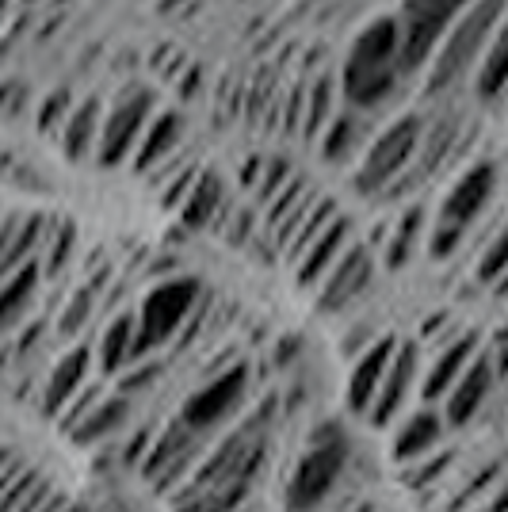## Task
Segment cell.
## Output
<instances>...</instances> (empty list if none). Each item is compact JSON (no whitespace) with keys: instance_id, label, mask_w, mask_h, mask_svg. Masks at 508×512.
I'll list each match as a JSON object with an SVG mask.
<instances>
[{"instance_id":"cell-1","label":"cell","mask_w":508,"mask_h":512,"mask_svg":"<svg viewBox=\"0 0 508 512\" xmlns=\"http://www.w3.org/2000/svg\"><path fill=\"white\" fill-rule=\"evenodd\" d=\"M352 463V444L340 425H321L306 448L298 455V463L287 474L283 486V509L287 512H318L333 493L340 490L344 474Z\"/></svg>"},{"instance_id":"cell-2","label":"cell","mask_w":508,"mask_h":512,"mask_svg":"<svg viewBox=\"0 0 508 512\" xmlns=\"http://www.w3.org/2000/svg\"><path fill=\"white\" fill-rule=\"evenodd\" d=\"M501 16H505V0H470L466 4L428 58V92H444L463 81L478 65L489 39L501 31Z\"/></svg>"},{"instance_id":"cell-3","label":"cell","mask_w":508,"mask_h":512,"mask_svg":"<svg viewBox=\"0 0 508 512\" xmlns=\"http://www.w3.org/2000/svg\"><path fill=\"white\" fill-rule=\"evenodd\" d=\"M398 20L382 16L356 35L344 62V96L356 107L382 104L398 85Z\"/></svg>"},{"instance_id":"cell-4","label":"cell","mask_w":508,"mask_h":512,"mask_svg":"<svg viewBox=\"0 0 508 512\" xmlns=\"http://www.w3.org/2000/svg\"><path fill=\"white\" fill-rule=\"evenodd\" d=\"M199 295H203V287L191 276H169L153 283L142 306L134 310V356H130V363L149 360L157 348L176 341L184 333V325L195 318Z\"/></svg>"},{"instance_id":"cell-5","label":"cell","mask_w":508,"mask_h":512,"mask_svg":"<svg viewBox=\"0 0 508 512\" xmlns=\"http://www.w3.org/2000/svg\"><path fill=\"white\" fill-rule=\"evenodd\" d=\"M505 379V356H501V344H493V348H478V356L466 363V371L459 375V383L451 386L444 394V402H440V421L444 428H455V432H463V428L478 425L482 421V413L489 409L493 402V394H497V386Z\"/></svg>"},{"instance_id":"cell-6","label":"cell","mask_w":508,"mask_h":512,"mask_svg":"<svg viewBox=\"0 0 508 512\" xmlns=\"http://www.w3.org/2000/svg\"><path fill=\"white\" fill-rule=\"evenodd\" d=\"M245 398H249V367L245 363H230L226 371H218L199 390H191L188 402L176 413V421L188 432L207 440L226 421H233V413L245 406Z\"/></svg>"},{"instance_id":"cell-7","label":"cell","mask_w":508,"mask_h":512,"mask_svg":"<svg viewBox=\"0 0 508 512\" xmlns=\"http://www.w3.org/2000/svg\"><path fill=\"white\" fill-rule=\"evenodd\" d=\"M421 142H424V123L417 115L394 119V123L371 142V150L363 153L356 188L367 195H375V192H386L390 184H398L405 176V169H409V161H413V153L421 150Z\"/></svg>"},{"instance_id":"cell-8","label":"cell","mask_w":508,"mask_h":512,"mask_svg":"<svg viewBox=\"0 0 508 512\" xmlns=\"http://www.w3.org/2000/svg\"><path fill=\"white\" fill-rule=\"evenodd\" d=\"M207 440L195 436L180 421H169L161 432H153V444H149L146 459H142V478L149 482V490L157 497H172L188 482V474L195 470V463L203 459Z\"/></svg>"},{"instance_id":"cell-9","label":"cell","mask_w":508,"mask_h":512,"mask_svg":"<svg viewBox=\"0 0 508 512\" xmlns=\"http://www.w3.org/2000/svg\"><path fill=\"white\" fill-rule=\"evenodd\" d=\"M470 0H405L398 16V69L409 73L432 58L436 43Z\"/></svg>"},{"instance_id":"cell-10","label":"cell","mask_w":508,"mask_h":512,"mask_svg":"<svg viewBox=\"0 0 508 512\" xmlns=\"http://www.w3.org/2000/svg\"><path fill=\"white\" fill-rule=\"evenodd\" d=\"M417 383H421V344L417 341H402L394 344V356L386 363V375H382L379 390L367 406V425L386 432V428L398 425V417L409 413V402L417 394Z\"/></svg>"},{"instance_id":"cell-11","label":"cell","mask_w":508,"mask_h":512,"mask_svg":"<svg viewBox=\"0 0 508 512\" xmlns=\"http://www.w3.org/2000/svg\"><path fill=\"white\" fill-rule=\"evenodd\" d=\"M149 119H153V92L149 88H130L127 96L104 115V123H100L96 161L104 169L123 165L130 153H134V146H138V138H142Z\"/></svg>"},{"instance_id":"cell-12","label":"cell","mask_w":508,"mask_h":512,"mask_svg":"<svg viewBox=\"0 0 508 512\" xmlns=\"http://www.w3.org/2000/svg\"><path fill=\"white\" fill-rule=\"evenodd\" d=\"M371 279H375V256L367 245H348L340 260L325 272L318 287V310L321 314H340V310H348L356 299L367 295V287H371Z\"/></svg>"},{"instance_id":"cell-13","label":"cell","mask_w":508,"mask_h":512,"mask_svg":"<svg viewBox=\"0 0 508 512\" xmlns=\"http://www.w3.org/2000/svg\"><path fill=\"white\" fill-rule=\"evenodd\" d=\"M493 192H497V165H493V161H474V165L466 172H459L455 184L447 188L436 226H451V230L466 234V226L489 207Z\"/></svg>"},{"instance_id":"cell-14","label":"cell","mask_w":508,"mask_h":512,"mask_svg":"<svg viewBox=\"0 0 508 512\" xmlns=\"http://www.w3.org/2000/svg\"><path fill=\"white\" fill-rule=\"evenodd\" d=\"M92 383V348L88 344H73L69 352L58 356V363L50 367V375L39 386V413L46 421L62 417V409Z\"/></svg>"},{"instance_id":"cell-15","label":"cell","mask_w":508,"mask_h":512,"mask_svg":"<svg viewBox=\"0 0 508 512\" xmlns=\"http://www.w3.org/2000/svg\"><path fill=\"white\" fill-rule=\"evenodd\" d=\"M444 436L447 428L440 421V409L436 406H417L409 409V413H402L398 425H394V440H390L394 467H409V463H417L424 455L440 451L444 448Z\"/></svg>"},{"instance_id":"cell-16","label":"cell","mask_w":508,"mask_h":512,"mask_svg":"<svg viewBox=\"0 0 508 512\" xmlns=\"http://www.w3.org/2000/svg\"><path fill=\"white\" fill-rule=\"evenodd\" d=\"M478 348H482V341L463 329L459 337H451L444 348L432 352V363H428V371H421V383H417L421 406H440L444 402V394L459 383V375L466 371V363L478 356Z\"/></svg>"},{"instance_id":"cell-17","label":"cell","mask_w":508,"mask_h":512,"mask_svg":"<svg viewBox=\"0 0 508 512\" xmlns=\"http://www.w3.org/2000/svg\"><path fill=\"white\" fill-rule=\"evenodd\" d=\"M130 413H134V398H127V394H104L96 406H88L73 425L65 428V436L77 448H96V444L115 440L130 425Z\"/></svg>"},{"instance_id":"cell-18","label":"cell","mask_w":508,"mask_h":512,"mask_svg":"<svg viewBox=\"0 0 508 512\" xmlns=\"http://www.w3.org/2000/svg\"><path fill=\"white\" fill-rule=\"evenodd\" d=\"M394 344H398V337H375V341L367 344L360 356L352 360V367H348L344 406L352 409L356 417H363L367 406H371V398H375V390H379L382 375H386V363H390V356H394Z\"/></svg>"},{"instance_id":"cell-19","label":"cell","mask_w":508,"mask_h":512,"mask_svg":"<svg viewBox=\"0 0 508 512\" xmlns=\"http://www.w3.org/2000/svg\"><path fill=\"white\" fill-rule=\"evenodd\" d=\"M344 249H348V218L337 214V218H333V222H329V226H325V230L295 256L298 287H318L321 279H325V272L340 260Z\"/></svg>"},{"instance_id":"cell-20","label":"cell","mask_w":508,"mask_h":512,"mask_svg":"<svg viewBox=\"0 0 508 512\" xmlns=\"http://www.w3.org/2000/svg\"><path fill=\"white\" fill-rule=\"evenodd\" d=\"M39 283H43L39 260H27V264L16 268L8 279H0V333L20 329L23 318H27V314H31V306H35Z\"/></svg>"},{"instance_id":"cell-21","label":"cell","mask_w":508,"mask_h":512,"mask_svg":"<svg viewBox=\"0 0 508 512\" xmlns=\"http://www.w3.org/2000/svg\"><path fill=\"white\" fill-rule=\"evenodd\" d=\"M100 123H104V100L100 96H88L81 104H73V111L62 123V153L69 165H81L88 153L96 150Z\"/></svg>"},{"instance_id":"cell-22","label":"cell","mask_w":508,"mask_h":512,"mask_svg":"<svg viewBox=\"0 0 508 512\" xmlns=\"http://www.w3.org/2000/svg\"><path fill=\"white\" fill-rule=\"evenodd\" d=\"M222 199H226V188H222V176L214 169H203L191 176L188 192L180 199V222L188 230H207L218 211H222Z\"/></svg>"},{"instance_id":"cell-23","label":"cell","mask_w":508,"mask_h":512,"mask_svg":"<svg viewBox=\"0 0 508 512\" xmlns=\"http://www.w3.org/2000/svg\"><path fill=\"white\" fill-rule=\"evenodd\" d=\"M130 356H134V310H123L104 325L100 341L92 348V363L104 375H119L130 367Z\"/></svg>"},{"instance_id":"cell-24","label":"cell","mask_w":508,"mask_h":512,"mask_svg":"<svg viewBox=\"0 0 508 512\" xmlns=\"http://www.w3.org/2000/svg\"><path fill=\"white\" fill-rule=\"evenodd\" d=\"M180 130H184V123H180V115H176V111L153 115V119L146 123V130H142V138H138V146H134V169L138 172L153 169L165 153L176 150Z\"/></svg>"},{"instance_id":"cell-25","label":"cell","mask_w":508,"mask_h":512,"mask_svg":"<svg viewBox=\"0 0 508 512\" xmlns=\"http://www.w3.org/2000/svg\"><path fill=\"white\" fill-rule=\"evenodd\" d=\"M249 493H253V486L222 482V486H211V490L188 493V497L172 501V509L176 512H241L249 505Z\"/></svg>"},{"instance_id":"cell-26","label":"cell","mask_w":508,"mask_h":512,"mask_svg":"<svg viewBox=\"0 0 508 512\" xmlns=\"http://www.w3.org/2000/svg\"><path fill=\"white\" fill-rule=\"evenodd\" d=\"M451 467H455V451H432V455H424L417 463H409V467H398L402 470V486L409 493H440L444 490V482L451 478Z\"/></svg>"},{"instance_id":"cell-27","label":"cell","mask_w":508,"mask_h":512,"mask_svg":"<svg viewBox=\"0 0 508 512\" xmlns=\"http://www.w3.org/2000/svg\"><path fill=\"white\" fill-rule=\"evenodd\" d=\"M508 81V54H505V27L489 39V46L478 58V96L482 100H497Z\"/></svg>"},{"instance_id":"cell-28","label":"cell","mask_w":508,"mask_h":512,"mask_svg":"<svg viewBox=\"0 0 508 512\" xmlns=\"http://www.w3.org/2000/svg\"><path fill=\"white\" fill-rule=\"evenodd\" d=\"M73 245H77V226L69 218H58V226H46L43 249H39V272L43 276H62L69 256H73Z\"/></svg>"},{"instance_id":"cell-29","label":"cell","mask_w":508,"mask_h":512,"mask_svg":"<svg viewBox=\"0 0 508 512\" xmlns=\"http://www.w3.org/2000/svg\"><path fill=\"white\" fill-rule=\"evenodd\" d=\"M424 226V211L421 207H409V211L398 218L394 234L386 237V268H405L409 256L417 253V237H421Z\"/></svg>"},{"instance_id":"cell-30","label":"cell","mask_w":508,"mask_h":512,"mask_svg":"<svg viewBox=\"0 0 508 512\" xmlns=\"http://www.w3.org/2000/svg\"><path fill=\"white\" fill-rule=\"evenodd\" d=\"M329 107H333V81H329V77H318L314 88L306 92V100H302V138H306V142H314L321 130H325Z\"/></svg>"},{"instance_id":"cell-31","label":"cell","mask_w":508,"mask_h":512,"mask_svg":"<svg viewBox=\"0 0 508 512\" xmlns=\"http://www.w3.org/2000/svg\"><path fill=\"white\" fill-rule=\"evenodd\" d=\"M337 214L340 211H337V203H333V199H318V203L310 207V214L302 218V226H298L295 237H291V241H287V249H283V253L291 256V264H295V256L302 253V249H306V245H310V241H314V237H318L321 230L337 218Z\"/></svg>"},{"instance_id":"cell-32","label":"cell","mask_w":508,"mask_h":512,"mask_svg":"<svg viewBox=\"0 0 508 512\" xmlns=\"http://www.w3.org/2000/svg\"><path fill=\"white\" fill-rule=\"evenodd\" d=\"M92 310H96V283H85L81 291H73V299L65 302L62 318H58V333L62 337H77L88 325V318H92Z\"/></svg>"},{"instance_id":"cell-33","label":"cell","mask_w":508,"mask_h":512,"mask_svg":"<svg viewBox=\"0 0 508 512\" xmlns=\"http://www.w3.org/2000/svg\"><path fill=\"white\" fill-rule=\"evenodd\" d=\"M356 134H360V123L352 115H337L333 123H325V138H321V157L337 161L344 153L356 146Z\"/></svg>"},{"instance_id":"cell-34","label":"cell","mask_w":508,"mask_h":512,"mask_svg":"<svg viewBox=\"0 0 508 512\" xmlns=\"http://www.w3.org/2000/svg\"><path fill=\"white\" fill-rule=\"evenodd\" d=\"M505 264H508V241H505V234L497 230L493 241H489L486 249H482V256H478L474 276L482 279V283H489V287H497V283L505 279Z\"/></svg>"},{"instance_id":"cell-35","label":"cell","mask_w":508,"mask_h":512,"mask_svg":"<svg viewBox=\"0 0 508 512\" xmlns=\"http://www.w3.org/2000/svg\"><path fill=\"white\" fill-rule=\"evenodd\" d=\"M69 111H73V92H69V88H54L43 104H39V130H43V134L62 130Z\"/></svg>"},{"instance_id":"cell-36","label":"cell","mask_w":508,"mask_h":512,"mask_svg":"<svg viewBox=\"0 0 508 512\" xmlns=\"http://www.w3.org/2000/svg\"><path fill=\"white\" fill-rule=\"evenodd\" d=\"M161 379V363H149L142 360L138 367H130L127 375L119 379V390L115 394H127V398H134V394H142V390H149V386Z\"/></svg>"},{"instance_id":"cell-37","label":"cell","mask_w":508,"mask_h":512,"mask_svg":"<svg viewBox=\"0 0 508 512\" xmlns=\"http://www.w3.org/2000/svg\"><path fill=\"white\" fill-rule=\"evenodd\" d=\"M291 180V172H287V161L276 157V161H268L264 169H260V180H256V195H260V203H272L279 195V188Z\"/></svg>"},{"instance_id":"cell-38","label":"cell","mask_w":508,"mask_h":512,"mask_svg":"<svg viewBox=\"0 0 508 512\" xmlns=\"http://www.w3.org/2000/svg\"><path fill=\"white\" fill-rule=\"evenodd\" d=\"M470 512H505V493L497 490L493 497H489V501H482L478 509H470Z\"/></svg>"},{"instance_id":"cell-39","label":"cell","mask_w":508,"mask_h":512,"mask_svg":"<svg viewBox=\"0 0 508 512\" xmlns=\"http://www.w3.org/2000/svg\"><path fill=\"white\" fill-rule=\"evenodd\" d=\"M16 459H20V455H16V451H12V448H4V444H0V474H4V470L12 467V463H16Z\"/></svg>"},{"instance_id":"cell-40","label":"cell","mask_w":508,"mask_h":512,"mask_svg":"<svg viewBox=\"0 0 508 512\" xmlns=\"http://www.w3.org/2000/svg\"><path fill=\"white\" fill-rule=\"evenodd\" d=\"M0 8H4V0H0Z\"/></svg>"}]
</instances>
